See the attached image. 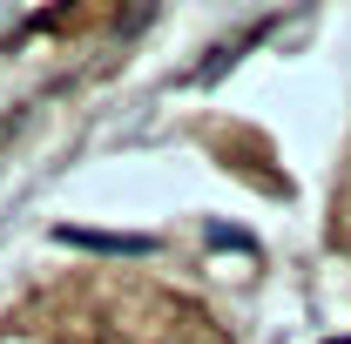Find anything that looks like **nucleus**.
I'll return each mask as SVG.
<instances>
[{"instance_id":"1","label":"nucleus","mask_w":351,"mask_h":344,"mask_svg":"<svg viewBox=\"0 0 351 344\" xmlns=\"http://www.w3.org/2000/svg\"><path fill=\"white\" fill-rule=\"evenodd\" d=\"M331 344H338V338H331ZM345 344H351V338H345Z\"/></svg>"}]
</instances>
